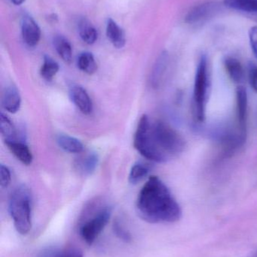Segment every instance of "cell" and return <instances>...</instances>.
Listing matches in <instances>:
<instances>
[{"instance_id": "6da1fadb", "label": "cell", "mask_w": 257, "mask_h": 257, "mask_svg": "<svg viewBox=\"0 0 257 257\" xmlns=\"http://www.w3.org/2000/svg\"><path fill=\"white\" fill-rule=\"evenodd\" d=\"M134 146L145 158L163 163L184 151L183 136L167 123L152 122L147 115L142 116L134 135Z\"/></svg>"}, {"instance_id": "7a4b0ae2", "label": "cell", "mask_w": 257, "mask_h": 257, "mask_svg": "<svg viewBox=\"0 0 257 257\" xmlns=\"http://www.w3.org/2000/svg\"><path fill=\"white\" fill-rule=\"evenodd\" d=\"M139 216L150 223H172L179 221L182 209L168 187L156 176L149 177L137 200Z\"/></svg>"}, {"instance_id": "3957f363", "label": "cell", "mask_w": 257, "mask_h": 257, "mask_svg": "<svg viewBox=\"0 0 257 257\" xmlns=\"http://www.w3.org/2000/svg\"><path fill=\"white\" fill-rule=\"evenodd\" d=\"M32 193L27 186L17 187L9 199V210L18 233L27 235L32 228Z\"/></svg>"}, {"instance_id": "277c9868", "label": "cell", "mask_w": 257, "mask_h": 257, "mask_svg": "<svg viewBox=\"0 0 257 257\" xmlns=\"http://www.w3.org/2000/svg\"><path fill=\"white\" fill-rule=\"evenodd\" d=\"M211 88L209 67L208 58L202 55L198 63L195 76L193 104L194 117L199 123L205 121L206 117L207 104Z\"/></svg>"}, {"instance_id": "5b68a950", "label": "cell", "mask_w": 257, "mask_h": 257, "mask_svg": "<svg viewBox=\"0 0 257 257\" xmlns=\"http://www.w3.org/2000/svg\"><path fill=\"white\" fill-rule=\"evenodd\" d=\"M111 215L112 208L110 206L101 207L95 211H89L79 224L81 238L89 245L94 244L108 224Z\"/></svg>"}, {"instance_id": "8992f818", "label": "cell", "mask_w": 257, "mask_h": 257, "mask_svg": "<svg viewBox=\"0 0 257 257\" xmlns=\"http://www.w3.org/2000/svg\"><path fill=\"white\" fill-rule=\"evenodd\" d=\"M236 117L238 133L236 136L241 145L247 139V93L245 87L238 86L236 89Z\"/></svg>"}, {"instance_id": "52a82bcc", "label": "cell", "mask_w": 257, "mask_h": 257, "mask_svg": "<svg viewBox=\"0 0 257 257\" xmlns=\"http://www.w3.org/2000/svg\"><path fill=\"white\" fill-rule=\"evenodd\" d=\"M21 33L24 42L29 47L36 46L40 40V28L30 15H24L21 20Z\"/></svg>"}, {"instance_id": "ba28073f", "label": "cell", "mask_w": 257, "mask_h": 257, "mask_svg": "<svg viewBox=\"0 0 257 257\" xmlns=\"http://www.w3.org/2000/svg\"><path fill=\"white\" fill-rule=\"evenodd\" d=\"M69 96L74 105L82 114H92L93 103L85 89L79 85H73L69 89Z\"/></svg>"}, {"instance_id": "9c48e42d", "label": "cell", "mask_w": 257, "mask_h": 257, "mask_svg": "<svg viewBox=\"0 0 257 257\" xmlns=\"http://www.w3.org/2000/svg\"><path fill=\"white\" fill-rule=\"evenodd\" d=\"M217 6L214 3H206L196 6L186 17V22L190 24H196L203 22L217 12Z\"/></svg>"}, {"instance_id": "30bf717a", "label": "cell", "mask_w": 257, "mask_h": 257, "mask_svg": "<svg viewBox=\"0 0 257 257\" xmlns=\"http://www.w3.org/2000/svg\"><path fill=\"white\" fill-rule=\"evenodd\" d=\"M21 104V97L18 88L11 85L6 87L3 92L2 105L8 112L15 114L19 111Z\"/></svg>"}, {"instance_id": "8fae6325", "label": "cell", "mask_w": 257, "mask_h": 257, "mask_svg": "<svg viewBox=\"0 0 257 257\" xmlns=\"http://www.w3.org/2000/svg\"><path fill=\"white\" fill-rule=\"evenodd\" d=\"M6 142V146L12 154L26 166H29L33 162V154L29 147L23 142L11 141Z\"/></svg>"}, {"instance_id": "7c38bea8", "label": "cell", "mask_w": 257, "mask_h": 257, "mask_svg": "<svg viewBox=\"0 0 257 257\" xmlns=\"http://www.w3.org/2000/svg\"><path fill=\"white\" fill-rule=\"evenodd\" d=\"M98 161L99 159L98 154L88 153L75 160V168L81 175H92L98 166Z\"/></svg>"}, {"instance_id": "4fadbf2b", "label": "cell", "mask_w": 257, "mask_h": 257, "mask_svg": "<svg viewBox=\"0 0 257 257\" xmlns=\"http://www.w3.org/2000/svg\"><path fill=\"white\" fill-rule=\"evenodd\" d=\"M107 36L115 48L120 49L125 46L126 39L123 30L110 18L107 24Z\"/></svg>"}, {"instance_id": "5bb4252c", "label": "cell", "mask_w": 257, "mask_h": 257, "mask_svg": "<svg viewBox=\"0 0 257 257\" xmlns=\"http://www.w3.org/2000/svg\"><path fill=\"white\" fill-rule=\"evenodd\" d=\"M224 66L229 78L235 84H240L244 79V72L239 60L232 57H226Z\"/></svg>"}, {"instance_id": "9a60e30c", "label": "cell", "mask_w": 257, "mask_h": 257, "mask_svg": "<svg viewBox=\"0 0 257 257\" xmlns=\"http://www.w3.org/2000/svg\"><path fill=\"white\" fill-rule=\"evenodd\" d=\"M37 257H84L79 249L74 247H50L39 252Z\"/></svg>"}, {"instance_id": "2e32d148", "label": "cell", "mask_w": 257, "mask_h": 257, "mask_svg": "<svg viewBox=\"0 0 257 257\" xmlns=\"http://www.w3.org/2000/svg\"><path fill=\"white\" fill-rule=\"evenodd\" d=\"M167 63H168V54L167 52H163L157 60L151 75V84L155 88L159 87L162 82L164 73L167 69Z\"/></svg>"}, {"instance_id": "e0dca14e", "label": "cell", "mask_w": 257, "mask_h": 257, "mask_svg": "<svg viewBox=\"0 0 257 257\" xmlns=\"http://www.w3.org/2000/svg\"><path fill=\"white\" fill-rule=\"evenodd\" d=\"M56 140L59 147L69 154H80L84 150V145L78 139L68 135H58Z\"/></svg>"}, {"instance_id": "ac0fdd59", "label": "cell", "mask_w": 257, "mask_h": 257, "mask_svg": "<svg viewBox=\"0 0 257 257\" xmlns=\"http://www.w3.org/2000/svg\"><path fill=\"white\" fill-rule=\"evenodd\" d=\"M53 43L57 54L61 57L62 60L68 64L71 63L72 59V49L69 41L63 36H57L54 37Z\"/></svg>"}, {"instance_id": "d6986e66", "label": "cell", "mask_w": 257, "mask_h": 257, "mask_svg": "<svg viewBox=\"0 0 257 257\" xmlns=\"http://www.w3.org/2000/svg\"><path fill=\"white\" fill-rule=\"evenodd\" d=\"M78 33L83 42L89 45L95 43L98 39V31L88 20L81 19L78 22Z\"/></svg>"}, {"instance_id": "ffe728a7", "label": "cell", "mask_w": 257, "mask_h": 257, "mask_svg": "<svg viewBox=\"0 0 257 257\" xmlns=\"http://www.w3.org/2000/svg\"><path fill=\"white\" fill-rule=\"evenodd\" d=\"M0 130L5 142L16 141V128L11 119L3 113L0 114Z\"/></svg>"}, {"instance_id": "44dd1931", "label": "cell", "mask_w": 257, "mask_h": 257, "mask_svg": "<svg viewBox=\"0 0 257 257\" xmlns=\"http://www.w3.org/2000/svg\"><path fill=\"white\" fill-rule=\"evenodd\" d=\"M77 64L80 70L89 75H93L98 69L96 61L92 53H81L78 57Z\"/></svg>"}, {"instance_id": "7402d4cb", "label": "cell", "mask_w": 257, "mask_h": 257, "mask_svg": "<svg viewBox=\"0 0 257 257\" xmlns=\"http://www.w3.org/2000/svg\"><path fill=\"white\" fill-rule=\"evenodd\" d=\"M59 71V65L49 56L44 57L43 64L40 69L41 76L47 81H52Z\"/></svg>"}, {"instance_id": "603a6c76", "label": "cell", "mask_w": 257, "mask_h": 257, "mask_svg": "<svg viewBox=\"0 0 257 257\" xmlns=\"http://www.w3.org/2000/svg\"><path fill=\"white\" fill-rule=\"evenodd\" d=\"M224 3L235 10L257 13V0H224Z\"/></svg>"}, {"instance_id": "cb8c5ba5", "label": "cell", "mask_w": 257, "mask_h": 257, "mask_svg": "<svg viewBox=\"0 0 257 257\" xmlns=\"http://www.w3.org/2000/svg\"><path fill=\"white\" fill-rule=\"evenodd\" d=\"M149 167L141 163H135L131 167L129 174V182L132 184H137L142 181L149 173Z\"/></svg>"}, {"instance_id": "d4e9b609", "label": "cell", "mask_w": 257, "mask_h": 257, "mask_svg": "<svg viewBox=\"0 0 257 257\" xmlns=\"http://www.w3.org/2000/svg\"><path fill=\"white\" fill-rule=\"evenodd\" d=\"M113 230L115 235L123 242L130 243L132 241V235L131 232L119 220H115L113 225Z\"/></svg>"}, {"instance_id": "484cf974", "label": "cell", "mask_w": 257, "mask_h": 257, "mask_svg": "<svg viewBox=\"0 0 257 257\" xmlns=\"http://www.w3.org/2000/svg\"><path fill=\"white\" fill-rule=\"evenodd\" d=\"M12 180L11 172L7 166L4 165L0 166V184L3 188H6L10 184Z\"/></svg>"}, {"instance_id": "4316f807", "label": "cell", "mask_w": 257, "mask_h": 257, "mask_svg": "<svg viewBox=\"0 0 257 257\" xmlns=\"http://www.w3.org/2000/svg\"><path fill=\"white\" fill-rule=\"evenodd\" d=\"M249 39L252 50L257 57V27H252L249 32Z\"/></svg>"}, {"instance_id": "83f0119b", "label": "cell", "mask_w": 257, "mask_h": 257, "mask_svg": "<svg viewBox=\"0 0 257 257\" xmlns=\"http://www.w3.org/2000/svg\"><path fill=\"white\" fill-rule=\"evenodd\" d=\"M250 84L257 93V67L252 68L250 72Z\"/></svg>"}, {"instance_id": "f1b7e54d", "label": "cell", "mask_w": 257, "mask_h": 257, "mask_svg": "<svg viewBox=\"0 0 257 257\" xmlns=\"http://www.w3.org/2000/svg\"><path fill=\"white\" fill-rule=\"evenodd\" d=\"M13 4L16 5V6H20L25 2V0H11Z\"/></svg>"}, {"instance_id": "f546056e", "label": "cell", "mask_w": 257, "mask_h": 257, "mask_svg": "<svg viewBox=\"0 0 257 257\" xmlns=\"http://www.w3.org/2000/svg\"><path fill=\"white\" fill-rule=\"evenodd\" d=\"M247 257H257V251L254 252V253H252V254H250V256Z\"/></svg>"}]
</instances>
